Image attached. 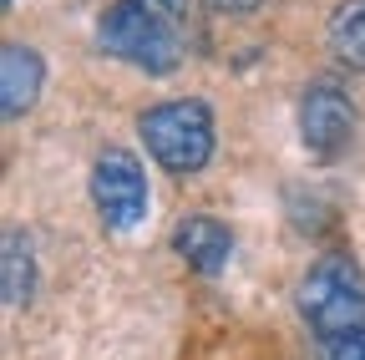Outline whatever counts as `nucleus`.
Masks as SVG:
<instances>
[{"label":"nucleus","mask_w":365,"mask_h":360,"mask_svg":"<svg viewBox=\"0 0 365 360\" xmlns=\"http://www.w3.org/2000/svg\"><path fill=\"white\" fill-rule=\"evenodd\" d=\"M294 117H299V143H304V153L319 158V163L340 158V153L350 148V138H355V122H360L350 92H345L340 81H330V76L304 86Z\"/></svg>","instance_id":"nucleus-5"},{"label":"nucleus","mask_w":365,"mask_h":360,"mask_svg":"<svg viewBox=\"0 0 365 360\" xmlns=\"http://www.w3.org/2000/svg\"><path fill=\"white\" fill-rule=\"evenodd\" d=\"M41 86H46L41 51L26 46V41H6L0 46V112H6V122L26 117L41 102Z\"/></svg>","instance_id":"nucleus-7"},{"label":"nucleus","mask_w":365,"mask_h":360,"mask_svg":"<svg viewBox=\"0 0 365 360\" xmlns=\"http://www.w3.org/2000/svg\"><path fill=\"white\" fill-rule=\"evenodd\" d=\"M264 6H269V0H208V11H218V16H239V21H244V16H259Z\"/></svg>","instance_id":"nucleus-10"},{"label":"nucleus","mask_w":365,"mask_h":360,"mask_svg":"<svg viewBox=\"0 0 365 360\" xmlns=\"http://www.w3.org/2000/svg\"><path fill=\"white\" fill-rule=\"evenodd\" d=\"M294 309L314 360H365V269L350 254H319L294 284Z\"/></svg>","instance_id":"nucleus-1"},{"label":"nucleus","mask_w":365,"mask_h":360,"mask_svg":"<svg viewBox=\"0 0 365 360\" xmlns=\"http://www.w3.org/2000/svg\"><path fill=\"white\" fill-rule=\"evenodd\" d=\"M91 203H97V218L112 234H127L148 218V173L127 148H102L97 163H91Z\"/></svg>","instance_id":"nucleus-4"},{"label":"nucleus","mask_w":365,"mask_h":360,"mask_svg":"<svg viewBox=\"0 0 365 360\" xmlns=\"http://www.w3.org/2000/svg\"><path fill=\"white\" fill-rule=\"evenodd\" d=\"M173 254L193 269V274H223L234 259V229L213 213H188L173 223Z\"/></svg>","instance_id":"nucleus-6"},{"label":"nucleus","mask_w":365,"mask_h":360,"mask_svg":"<svg viewBox=\"0 0 365 360\" xmlns=\"http://www.w3.org/2000/svg\"><path fill=\"white\" fill-rule=\"evenodd\" d=\"M193 0H112L97 16V51L148 76H168L188 56Z\"/></svg>","instance_id":"nucleus-2"},{"label":"nucleus","mask_w":365,"mask_h":360,"mask_svg":"<svg viewBox=\"0 0 365 360\" xmlns=\"http://www.w3.org/2000/svg\"><path fill=\"white\" fill-rule=\"evenodd\" d=\"M325 41L340 66L350 71H365V0H340L330 11V26H325Z\"/></svg>","instance_id":"nucleus-9"},{"label":"nucleus","mask_w":365,"mask_h":360,"mask_svg":"<svg viewBox=\"0 0 365 360\" xmlns=\"http://www.w3.org/2000/svg\"><path fill=\"white\" fill-rule=\"evenodd\" d=\"M137 132L153 153V163L173 178H193L213 163L218 148V127H213V107L198 97H178V102H158L137 117Z\"/></svg>","instance_id":"nucleus-3"},{"label":"nucleus","mask_w":365,"mask_h":360,"mask_svg":"<svg viewBox=\"0 0 365 360\" xmlns=\"http://www.w3.org/2000/svg\"><path fill=\"white\" fill-rule=\"evenodd\" d=\"M0 294H6L11 309L31 304V294H36V244L21 229H11L6 244H0Z\"/></svg>","instance_id":"nucleus-8"},{"label":"nucleus","mask_w":365,"mask_h":360,"mask_svg":"<svg viewBox=\"0 0 365 360\" xmlns=\"http://www.w3.org/2000/svg\"><path fill=\"white\" fill-rule=\"evenodd\" d=\"M0 6H6V11H11V6H16V0H0Z\"/></svg>","instance_id":"nucleus-11"}]
</instances>
